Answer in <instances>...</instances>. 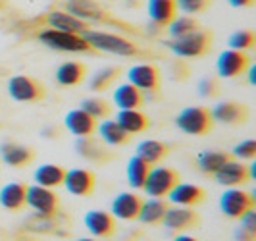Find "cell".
I'll list each match as a JSON object with an SVG mask.
<instances>
[{
    "label": "cell",
    "mask_w": 256,
    "mask_h": 241,
    "mask_svg": "<svg viewBox=\"0 0 256 241\" xmlns=\"http://www.w3.org/2000/svg\"><path fill=\"white\" fill-rule=\"evenodd\" d=\"M26 29H29L27 31L29 37H33L40 45L48 47L52 51L77 52V54H98L85 41L83 35L66 33V31H58V29H50V27H26Z\"/></svg>",
    "instance_id": "cell-1"
},
{
    "label": "cell",
    "mask_w": 256,
    "mask_h": 241,
    "mask_svg": "<svg viewBox=\"0 0 256 241\" xmlns=\"http://www.w3.org/2000/svg\"><path fill=\"white\" fill-rule=\"evenodd\" d=\"M83 37L98 54L108 52V54H118V56H126V58H156L154 52L144 51L139 45H135L133 41L122 37V35H116V33L90 29Z\"/></svg>",
    "instance_id": "cell-2"
},
{
    "label": "cell",
    "mask_w": 256,
    "mask_h": 241,
    "mask_svg": "<svg viewBox=\"0 0 256 241\" xmlns=\"http://www.w3.org/2000/svg\"><path fill=\"white\" fill-rule=\"evenodd\" d=\"M66 12L76 16L83 22H94V24H102V26L114 27L118 31H126V33H133L139 35V29L135 26H129L126 22L114 18L110 12H106L102 6L96 0H66Z\"/></svg>",
    "instance_id": "cell-3"
},
{
    "label": "cell",
    "mask_w": 256,
    "mask_h": 241,
    "mask_svg": "<svg viewBox=\"0 0 256 241\" xmlns=\"http://www.w3.org/2000/svg\"><path fill=\"white\" fill-rule=\"evenodd\" d=\"M164 45L180 58H200L212 51V33L198 27L196 31H192L185 37L170 39Z\"/></svg>",
    "instance_id": "cell-4"
},
{
    "label": "cell",
    "mask_w": 256,
    "mask_h": 241,
    "mask_svg": "<svg viewBox=\"0 0 256 241\" xmlns=\"http://www.w3.org/2000/svg\"><path fill=\"white\" fill-rule=\"evenodd\" d=\"M176 126L180 127L183 133L187 135H208L214 129V118L210 108L204 106H189L181 110L176 118Z\"/></svg>",
    "instance_id": "cell-5"
},
{
    "label": "cell",
    "mask_w": 256,
    "mask_h": 241,
    "mask_svg": "<svg viewBox=\"0 0 256 241\" xmlns=\"http://www.w3.org/2000/svg\"><path fill=\"white\" fill-rule=\"evenodd\" d=\"M50 27V29H58V31H66V33H77V35H85L90 31V26L87 22L79 20L76 16H72L66 10H50V12L42 14L35 18L33 22H29L26 27Z\"/></svg>",
    "instance_id": "cell-6"
},
{
    "label": "cell",
    "mask_w": 256,
    "mask_h": 241,
    "mask_svg": "<svg viewBox=\"0 0 256 241\" xmlns=\"http://www.w3.org/2000/svg\"><path fill=\"white\" fill-rule=\"evenodd\" d=\"M8 93L18 102H42L46 99V87L29 76H14L8 81Z\"/></svg>",
    "instance_id": "cell-7"
},
{
    "label": "cell",
    "mask_w": 256,
    "mask_h": 241,
    "mask_svg": "<svg viewBox=\"0 0 256 241\" xmlns=\"http://www.w3.org/2000/svg\"><path fill=\"white\" fill-rule=\"evenodd\" d=\"M254 197L237 187H231L220 197V210L231 220H241L248 210H254Z\"/></svg>",
    "instance_id": "cell-8"
},
{
    "label": "cell",
    "mask_w": 256,
    "mask_h": 241,
    "mask_svg": "<svg viewBox=\"0 0 256 241\" xmlns=\"http://www.w3.org/2000/svg\"><path fill=\"white\" fill-rule=\"evenodd\" d=\"M180 181H181L180 174H178L174 168H164V166H160V168H152V170H150V174H148V178L144 181L142 189L146 191L148 197L164 199Z\"/></svg>",
    "instance_id": "cell-9"
},
{
    "label": "cell",
    "mask_w": 256,
    "mask_h": 241,
    "mask_svg": "<svg viewBox=\"0 0 256 241\" xmlns=\"http://www.w3.org/2000/svg\"><path fill=\"white\" fill-rule=\"evenodd\" d=\"M224 187H237V185H246L250 179L254 178V166H246L243 162H237L231 158L230 162L220 168L218 172L212 176Z\"/></svg>",
    "instance_id": "cell-10"
},
{
    "label": "cell",
    "mask_w": 256,
    "mask_h": 241,
    "mask_svg": "<svg viewBox=\"0 0 256 241\" xmlns=\"http://www.w3.org/2000/svg\"><path fill=\"white\" fill-rule=\"evenodd\" d=\"M210 112H212L214 122H220V124H226V126H233V127L244 126L248 122V118H250L248 106L237 101L220 102Z\"/></svg>",
    "instance_id": "cell-11"
},
{
    "label": "cell",
    "mask_w": 256,
    "mask_h": 241,
    "mask_svg": "<svg viewBox=\"0 0 256 241\" xmlns=\"http://www.w3.org/2000/svg\"><path fill=\"white\" fill-rule=\"evenodd\" d=\"M27 206L35 210V214H56L60 212V197L48 187L33 185L27 187Z\"/></svg>",
    "instance_id": "cell-12"
},
{
    "label": "cell",
    "mask_w": 256,
    "mask_h": 241,
    "mask_svg": "<svg viewBox=\"0 0 256 241\" xmlns=\"http://www.w3.org/2000/svg\"><path fill=\"white\" fill-rule=\"evenodd\" d=\"M129 83L142 93H160L162 77L160 70L152 64H137L128 72Z\"/></svg>",
    "instance_id": "cell-13"
},
{
    "label": "cell",
    "mask_w": 256,
    "mask_h": 241,
    "mask_svg": "<svg viewBox=\"0 0 256 241\" xmlns=\"http://www.w3.org/2000/svg\"><path fill=\"white\" fill-rule=\"evenodd\" d=\"M248 68H250V58L243 51H233V49L222 52L216 62L220 77H228V79L243 76Z\"/></svg>",
    "instance_id": "cell-14"
},
{
    "label": "cell",
    "mask_w": 256,
    "mask_h": 241,
    "mask_svg": "<svg viewBox=\"0 0 256 241\" xmlns=\"http://www.w3.org/2000/svg\"><path fill=\"white\" fill-rule=\"evenodd\" d=\"M162 224L174 231H191L200 226V216L191 206H170Z\"/></svg>",
    "instance_id": "cell-15"
},
{
    "label": "cell",
    "mask_w": 256,
    "mask_h": 241,
    "mask_svg": "<svg viewBox=\"0 0 256 241\" xmlns=\"http://www.w3.org/2000/svg\"><path fill=\"white\" fill-rule=\"evenodd\" d=\"M24 228L33 233H46V235H66L68 220L60 212L56 214H35L24 224Z\"/></svg>",
    "instance_id": "cell-16"
},
{
    "label": "cell",
    "mask_w": 256,
    "mask_h": 241,
    "mask_svg": "<svg viewBox=\"0 0 256 241\" xmlns=\"http://www.w3.org/2000/svg\"><path fill=\"white\" fill-rule=\"evenodd\" d=\"M64 185L76 197H90L96 187V178L90 170H83V168L66 170Z\"/></svg>",
    "instance_id": "cell-17"
},
{
    "label": "cell",
    "mask_w": 256,
    "mask_h": 241,
    "mask_svg": "<svg viewBox=\"0 0 256 241\" xmlns=\"http://www.w3.org/2000/svg\"><path fill=\"white\" fill-rule=\"evenodd\" d=\"M85 226L89 229L92 235L96 237H114L116 231H118V222H116V216L112 212H106V210H90L85 214Z\"/></svg>",
    "instance_id": "cell-18"
},
{
    "label": "cell",
    "mask_w": 256,
    "mask_h": 241,
    "mask_svg": "<svg viewBox=\"0 0 256 241\" xmlns=\"http://www.w3.org/2000/svg\"><path fill=\"white\" fill-rule=\"evenodd\" d=\"M141 206H142V199L135 193H120L112 201V214L120 220H128V222H133V220H139V214H141Z\"/></svg>",
    "instance_id": "cell-19"
},
{
    "label": "cell",
    "mask_w": 256,
    "mask_h": 241,
    "mask_svg": "<svg viewBox=\"0 0 256 241\" xmlns=\"http://www.w3.org/2000/svg\"><path fill=\"white\" fill-rule=\"evenodd\" d=\"M76 149L85 160H89L92 164H108L110 160H114V152L108 151L100 141L92 137H81L76 143Z\"/></svg>",
    "instance_id": "cell-20"
},
{
    "label": "cell",
    "mask_w": 256,
    "mask_h": 241,
    "mask_svg": "<svg viewBox=\"0 0 256 241\" xmlns=\"http://www.w3.org/2000/svg\"><path fill=\"white\" fill-rule=\"evenodd\" d=\"M66 127L77 135V137H92L96 127H98V120H94L90 114H87L85 110L77 108L66 114Z\"/></svg>",
    "instance_id": "cell-21"
},
{
    "label": "cell",
    "mask_w": 256,
    "mask_h": 241,
    "mask_svg": "<svg viewBox=\"0 0 256 241\" xmlns=\"http://www.w3.org/2000/svg\"><path fill=\"white\" fill-rule=\"evenodd\" d=\"M170 201L180 206H198L206 201V191L192 183H178L174 189L168 193Z\"/></svg>",
    "instance_id": "cell-22"
},
{
    "label": "cell",
    "mask_w": 256,
    "mask_h": 241,
    "mask_svg": "<svg viewBox=\"0 0 256 241\" xmlns=\"http://www.w3.org/2000/svg\"><path fill=\"white\" fill-rule=\"evenodd\" d=\"M0 156L2 160L12 168H26L35 160V151L31 147L20 145V143H4L0 147Z\"/></svg>",
    "instance_id": "cell-23"
},
{
    "label": "cell",
    "mask_w": 256,
    "mask_h": 241,
    "mask_svg": "<svg viewBox=\"0 0 256 241\" xmlns=\"http://www.w3.org/2000/svg\"><path fill=\"white\" fill-rule=\"evenodd\" d=\"M0 204L8 212H22L27 206V185L26 183H8L0 191Z\"/></svg>",
    "instance_id": "cell-24"
},
{
    "label": "cell",
    "mask_w": 256,
    "mask_h": 241,
    "mask_svg": "<svg viewBox=\"0 0 256 241\" xmlns=\"http://www.w3.org/2000/svg\"><path fill=\"white\" fill-rule=\"evenodd\" d=\"M176 0H148V18L150 24L158 29L168 27V24L176 18Z\"/></svg>",
    "instance_id": "cell-25"
},
{
    "label": "cell",
    "mask_w": 256,
    "mask_h": 241,
    "mask_svg": "<svg viewBox=\"0 0 256 241\" xmlns=\"http://www.w3.org/2000/svg\"><path fill=\"white\" fill-rule=\"evenodd\" d=\"M87 77V66L83 62H64L56 70V81L60 87H76Z\"/></svg>",
    "instance_id": "cell-26"
},
{
    "label": "cell",
    "mask_w": 256,
    "mask_h": 241,
    "mask_svg": "<svg viewBox=\"0 0 256 241\" xmlns=\"http://www.w3.org/2000/svg\"><path fill=\"white\" fill-rule=\"evenodd\" d=\"M114 102L122 110H139L144 104V93L137 89L135 85L126 83L114 91Z\"/></svg>",
    "instance_id": "cell-27"
},
{
    "label": "cell",
    "mask_w": 256,
    "mask_h": 241,
    "mask_svg": "<svg viewBox=\"0 0 256 241\" xmlns=\"http://www.w3.org/2000/svg\"><path fill=\"white\" fill-rule=\"evenodd\" d=\"M116 122L128 131L129 135L142 133L150 127V118L144 116L141 110H120Z\"/></svg>",
    "instance_id": "cell-28"
},
{
    "label": "cell",
    "mask_w": 256,
    "mask_h": 241,
    "mask_svg": "<svg viewBox=\"0 0 256 241\" xmlns=\"http://www.w3.org/2000/svg\"><path fill=\"white\" fill-rule=\"evenodd\" d=\"M96 131H98L100 139L106 145H112V147H124L131 139V135L116 120H104L102 124L96 127Z\"/></svg>",
    "instance_id": "cell-29"
},
{
    "label": "cell",
    "mask_w": 256,
    "mask_h": 241,
    "mask_svg": "<svg viewBox=\"0 0 256 241\" xmlns=\"http://www.w3.org/2000/svg\"><path fill=\"white\" fill-rule=\"evenodd\" d=\"M231 158H233V154L226 151H204L196 156V164L204 176H214L226 162H230Z\"/></svg>",
    "instance_id": "cell-30"
},
{
    "label": "cell",
    "mask_w": 256,
    "mask_h": 241,
    "mask_svg": "<svg viewBox=\"0 0 256 241\" xmlns=\"http://www.w3.org/2000/svg\"><path fill=\"white\" fill-rule=\"evenodd\" d=\"M66 178V168L58 164H42L35 172V181L37 185L48 187V189H56L60 185H64Z\"/></svg>",
    "instance_id": "cell-31"
},
{
    "label": "cell",
    "mask_w": 256,
    "mask_h": 241,
    "mask_svg": "<svg viewBox=\"0 0 256 241\" xmlns=\"http://www.w3.org/2000/svg\"><path fill=\"white\" fill-rule=\"evenodd\" d=\"M172 147L162 143V141H142L141 145L137 147V156H141L142 160H146L148 164H158L160 160H164L170 156Z\"/></svg>",
    "instance_id": "cell-32"
},
{
    "label": "cell",
    "mask_w": 256,
    "mask_h": 241,
    "mask_svg": "<svg viewBox=\"0 0 256 241\" xmlns=\"http://www.w3.org/2000/svg\"><path fill=\"white\" fill-rule=\"evenodd\" d=\"M168 208H170V204L162 199H154L152 197V201H142L139 220L142 224H148V226H158V224H162Z\"/></svg>",
    "instance_id": "cell-33"
},
{
    "label": "cell",
    "mask_w": 256,
    "mask_h": 241,
    "mask_svg": "<svg viewBox=\"0 0 256 241\" xmlns=\"http://www.w3.org/2000/svg\"><path fill=\"white\" fill-rule=\"evenodd\" d=\"M150 170H152V164H148L146 160H142L141 156L135 154L133 158H129V162H128L129 185L135 187V189H142V185H144V181L148 178Z\"/></svg>",
    "instance_id": "cell-34"
},
{
    "label": "cell",
    "mask_w": 256,
    "mask_h": 241,
    "mask_svg": "<svg viewBox=\"0 0 256 241\" xmlns=\"http://www.w3.org/2000/svg\"><path fill=\"white\" fill-rule=\"evenodd\" d=\"M120 76H122V68H104V70H98L94 76L90 77L89 81L90 91L102 93V91L110 89L116 81H118Z\"/></svg>",
    "instance_id": "cell-35"
},
{
    "label": "cell",
    "mask_w": 256,
    "mask_h": 241,
    "mask_svg": "<svg viewBox=\"0 0 256 241\" xmlns=\"http://www.w3.org/2000/svg\"><path fill=\"white\" fill-rule=\"evenodd\" d=\"M196 29H198L196 20H194V18H189V16H181V18L176 16V18L168 24V33H170L172 39L185 37V35H189V33L196 31Z\"/></svg>",
    "instance_id": "cell-36"
},
{
    "label": "cell",
    "mask_w": 256,
    "mask_h": 241,
    "mask_svg": "<svg viewBox=\"0 0 256 241\" xmlns=\"http://www.w3.org/2000/svg\"><path fill=\"white\" fill-rule=\"evenodd\" d=\"M81 110H85L87 114H90L94 120H102L112 114V106L110 102L104 99H85L81 102Z\"/></svg>",
    "instance_id": "cell-37"
},
{
    "label": "cell",
    "mask_w": 256,
    "mask_h": 241,
    "mask_svg": "<svg viewBox=\"0 0 256 241\" xmlns=\"http://www.w3.org/2000/svg\"><path fill=\"white\" fill-rule=\"evenodd\" d=\"M256 43L254 31L250 29H243V31H235L230 37V47L233 51H248L252 49Z\"/></svg>",
    "instance_id": "cell-38"
},
{
    "label": "cell",
    "mask_w": 256,
    "mask_h": 241,
    "mask_svg": "<svg viewBox=\"0 0 256 241\" xmlns=\"http://www.w3.org/2000/svg\"><path fill=\"white\" fill-rule=\"evenodd\" d=\"M212 0H176V6L185 14H202L210 8Z\"/></svg>",
    "instance_id": "cell-39"
},
{
    "label": "cell",
    "mask_w": 256,
    "mask_h": 241,
    "mask_svg": "<svg viewBox=\"0 0 256 241\" xmlns=\"http://www.w3.org/2000/svg\"><path fill=\"white\" fill-rule=\"evenodd\" d=\"M220 91H222V85H220V81L216 77H204L198 83V93H200V97H206V99L218 97Z\"/></svg>",
    "instance_id": "cell-40"
},
{
    "label": "cell",
    "mask_w": 256,
    "mask_h": 241,
    "mask_svg": "<svg viewBox=\"0 0 256 241\" xmlns=\"http://www.w3.org/2000/svg\"><path fill=\"white\" fill-rule=\"evenodd\" d=\"M233 154H235V156H239V158H243V160H250V158H254L256 141L246 139V141H243V143H239V145L233 149Z\"/></svg>",
    "instance_id": "cell-41"
},
{
    "label": "cell",
    "mask_w": 256,
    "mask_h": 241,
    "mask_svg": "<svg viewBox=\"0 0 256 241\" xmlns=\"http://www.w3.org/2000/svg\"><path fill=\"white\" fill-rule=\"evenodd\" d=\"M235 241H256V231H250L241 226L235 231Z\"/></svg>",
    "instance_id": "cell-42"
},
{
    "label": "cell",
    "mask_w": 256,
    "mask_h": 241,
    "mask_svg": "<svg viewBox=\"0 0 256 241\" xmlns=\"http://www.w3.org/2000/svg\"><path fill=\"white\" fill-rule=\"evenodd\" d=\"M228 2L235 8H250L254 4V0H228Z\"/></svg>",
    "instance_id": "cell-43"
},
{
    "label": "cell",
    "mask_w": 256,
    "mask_h": 241,
    "mask_svg": "<svg viewBox=\"0 0 256 241\" xmlns=\"http://www.w3.org/2000/svg\"><path fill=\"white\" fill-rule=\"evenodd\" d=\"M174 241H198V239H194V237H191V235H178Z\"/></svg>",
    "instance_id": "cell-44"
},
{
    "label": "cell",
    "mask_w": 256,
    "mask_h": 241,
    "mask_svg": "<svg viewBox=\"0 0 256 241\" xmlns=\"http://www.w3.org/2000/svg\"><path fill=\"white\" fill-rule=\"evenodd\" d=\"M256 81V68H250V83Z\"/></svg>",
    "instance_id": "cell-45"
},
{
    "label": "cell",
    "mask_w": 256,
    "mask_h": 241,
    "mask_svg": "<svg viewBox=\"0 0 256 241\" xmlns=\"http://www.w3.org/2000/svg\"><path fill=\"white\" fill-rule=\"evenodd\" d=\"M18 241H37V239H33V237H26V235H24V237H20Z\"/></svg>",
    "instance_id": "cell-46"
},
{
    "label": "cell",
    "mask_w": 256,
    "mask_h": 241,
    "mask_svg": "<svg viewBox=\"0 0 256 241\" xmlns=\"http://www.w3.org/2000/svg\"><path fill=\"white\" fill-rule=\"evenodd\" d=\"M77 241H96V239H89V237H83V239H77Z\"/></svg>",
    "instance_id": "cell-47"
},
{
    "label": "cell",
    "mask_w": 256,
    "mask_h": 241,
    "mask_svg": "<svg viewBox=\"0 0 256 241\" xmlns=\"http://www.w3.org/2000/svg\"><path fill=\"white\" fill-rule=\"evenodd\" d=\"M0 2H2V0H0Z\"/></svg>",
    "instance_id": "cell-48"
}]
</instances>
